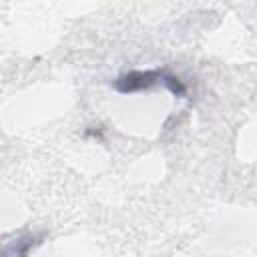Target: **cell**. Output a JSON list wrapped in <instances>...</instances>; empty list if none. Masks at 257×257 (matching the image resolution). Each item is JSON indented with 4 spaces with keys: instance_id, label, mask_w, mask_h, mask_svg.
I'll list each match as a JSON object with an SVG mask.
<instances>
[{
    "instance_id": "2",
    "label": "cell",
    "mask_w": 257,
    "mask_h": 257,
    "mask_svg": "<svg viewBox=\"0 0 257 257\" xmlns=\"http://www.w3.org/2000/svg\"><path fill=\"white\" fill-rule=\"evenodd\" d=\"M38 243V239L34 235H26L18 241H14L12 245H8L6 249L0 251V257H28L30 249Z\"/></svg>"
},
{
    "instance_id": "1",
    "label": "cell",
    "mask_w": 257,
    "mask_h": 257,
    "mask_svg": "<svg viewBox=\"0 0 257 257\" xmlns=\"http://www.w3.org/2000/svg\"><path fill=\"white\" fill-rule=\"evenodd\" d=\"M157 84H165L173 94L177 96H183L187 90H185V84L171 72L167 70H161V68H151V70H131L122 76H118L114 80V88L122 94H128V92H141V90H149Z\"/></svg>"
}]
</instances>
